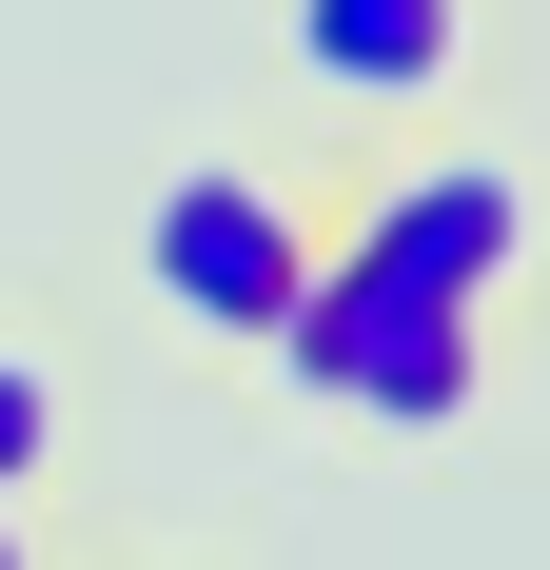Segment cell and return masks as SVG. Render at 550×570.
<instances>
[{
  "label": "cell",
  "mask_w": 550,
  "mask_h": 570,
  "mask_svg": "<svg viewBox=\"0 0 550 570\" xmlns=\"http://www.w3.org/2000/svg\"><path fill=\"white\" fill-rule=\"evenodd\" d=\"M275 374L334 394V413H374V433H452L492 394V295H433L393 256H354V236H315V276L275 315Z\"/></svg>",
  "instance_id": "cell-1"
},
{
  "label": "cell",
  "mask_w": 550,
  "mask_h": 570,
  "mask_svg": "<svg viewBox=\"0 0 550 570\" xmlns=\"http://www.w3.org/2000/svg\"><path fill=\"white\" fill-rule=\"evenodd\" d=\"M138 276H158V315H197L217 354H275L295 276H315V177L295 158H177L158 217H138Z\"/></svg>",
  "instance_id": "cell-2"
},
{
  "label": "cell",
  "mask_w": 550,
  "mask_h": 570,
  "mask_svg": "<svg viewBox=\"0 0 550 570\" xmlns=\"http://www.w3.org/2000/svg\"><path fill=\"white\" fill-rule=\"evenodd\" d=\"M275 79L315 118H433L472 79V0H275Z\"/></svg>",
  "instance_id": "cell-3"
},
{
  "label": "cell",
  "mask_w": 550,
  "mask_h": 570,
  "mask_svg": "<svg viewBox=\"0 0 550 570\" xmlns=\"http://www.w3.org/2000/svg\"><path fill=\"white\" fill-rule=\"evenodd\" d=\"M40 472H59V374L0 354V512H40Z\"/></svg>",
  "instance_id": "cell-4"
},
{
  "label": "cell",
  "mask_w": 550,
  "mask_h": 570,
  "mask_svg": "<svg viewBox=\"0 0 550 570\" xmlns=\"http://www.w3.org/2000/svg\"><path fill=\"white\" fill-rule=\"evenodd\" d=\"M0 570H20V512H0Z\"/></svg>",
  "instance_id": "cell-5"
}]
</instances>
